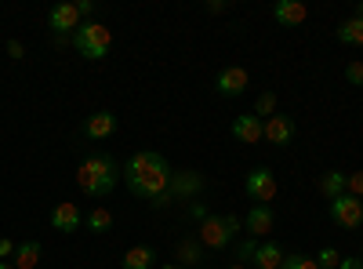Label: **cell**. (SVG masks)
Instances as JSON below:
<instances>
[{
	"instance_id": "8992f818",
	"label": "cell",
	"mask_w": 363,
	"mask_h": 269,
	"mask_svg": "<svg viewBox=\"0 0 363 269\" xmlns=\"http://www.w3.org/2000/svg\"><path fill=\"white\" fill-rule=\"evenodd\" d=\"M196 241L203 244V248H225L229 241H233V233H229V226H225V219H218V215H207L203 222H200V233H196Z\"/></svg>"
},
{
	"instance_id": "484cf974",
	"label": "cell",
	"mask_w": 363,
	"mask_h": 269,
	"mask_svg": "<svg viewBox=\"0 0 363 269\" xmlns=\"http://www.w3.org/2000/svg\"><path fill=\"white\" fill-rule=\"evenodd\" d=\"M345 80L356 84V87H363V62H349L345 66Z\"/></svg>"
},
{
	"instance_id": "9c48e42d",
	"label": "cell",
	"mask_w": 363,
	"mask_h": 269,
	"mask_svg": "<svg viewBox=\"0 0 363 269\" xmlns=\"http://www.w3.org/2000/svg\"><path fill=\"white\" fill-rule=\"evenodd\" d=\"M203 190V175L200 171H171V182H167V193L171 200H186V197H196Z\"/></svg>"
},
{
	"instance_id": "f1b7e54d",
	"label": "cell",
	"mask_w": 363,
	"mask_h": 269,
	"mask_svg": "<svg viewBox=\"0 0 363 269\" xmlns=\"http://www.w3.org/2000/svg\"><path fill=\"white\" fill-rule=\"evenodd\" d=\"M8 55H11V58H22V55H26V48H22L18 40H8Z\"/></svg>"
},
{
	"instance_id": "cb8c5ba5",
	"label": "cell",
	"mask_w": 363,
	"mask_h": 269,
	"mask_svg": "<svg viewBox=\"0 0 363 269\" xmlns=\"http://www.w3.org/2000/svg\"><path fill=\"white\" fill-rule=\"evenodd\" d=\"M280 269H320V265H316L313 255H287Z\"/></svg>"
},
{
	"instance_id": "8fae6325",
	"label": "cell",
	"mask_w": 363,
	"mask_h": 269,
	"mask_svg": "<svg viewBox=\"0 0 363 269\" xmlns=\"http://www.w3.org/2000/svg\"><path fill=\"white\" fill-rule=\"evenodd\" d=\"M262 131H265V121L255 116V113H244V116H236V121H233V138H240L244 146L262 142Z\"/></svg>"
},
{
	"instance_id": "2e32d148",
	"label": "cell",
	"mask_w": 363,
	"mask_h": 269,
	"mask_svg": "<svg viewBox=\"0 0 363 269\" xmlns=\"http://www.w3.org/2000/svg\"><path fill=\"white\" fill-rule=\"evenodd\" d=\"M113 131H116V116L109 109H99L95 116H87V124H84L87 138H109Z\"/></svg>"
},
{
	"instance_id": "d6a6232c",
	"label": "cell",
	"mask_w": 363,
	"mask_h": 269,
	"mask_svg": "<svg viewBox=\"0 0 363 269\" xmlns=\"http://www.w3.org/2000/svg\"><path fill=\"white\" fill-rule=\"evenodd\" d=\"M189 212H193V219H200V222H203V219L211 215V212H207V207H203V204H193V207H189Z\"/></svg>"
},
{
	"instance_id": "4fadbf2b",
	"label": "cell",
	"mask_w": 363,
	"mask_h": 269,
	"mask_svg": "<svg viewBox=\"0 0 363 269\" xmlns=\"http://www.w3.org/2000/svg\"><path fill=\"white\" fill-rule=\"evenodd\" d=\"M272 18L280 26H301L309 18V8L301 4V0H277V8H272Z\"/></svg>"
},
{
	"instance_id": "ffe728a7",
	"label": "cell",
	"mask_w": 363,
	"mask_h": 269,
	"mask_svg": "<svg viewBox=\"0 0 363 269\" xmlns=\"http://www.w3.org/2000/svg\"><path fill=\"white\" fill-rule=\"evenodd\" d=\"M40 262V244L37 241H26L15 248V269H37Z\"/></svg>"
},
{
	"instance_id": "83f0119b",
	"label": "cell",
	"mask_w": 363,
	"mask_h": 269,
	"mask_svg": "<svg viewBox=\"0 0 363 269\" xmlns=\"http://www.w3.org/2000/svg\"><path fill=\"white\" fill-rule=\"evenodd\" d=\"M255 248H258V241H244V244H240V255H236V262H251L255 258Z\"/></svg>"
},
{
	"instance_id": "3957f363",
	"label": "cell",
	"mask_w": 363,
	"mask_h": 269,
	"mask_svg": "<svg viewBox=\"0 0 363 269\" xmlns=\"http://www.w3.org/2000/svg\"><path fill=\"white\" fill-rule=\"evenodd\" d=\"M73 48H77L84 58H91V62H99V58L109 55L113 37H109V29H106L102 22H84L77 33H73Z\"/></svg>"
},
{
	"instance_id": "836d02e7",
	"label": "cell",
	"mask_w": 363,
	"mask_h": 269,
	"mask_svg": "<svg viewBox=\"0 0 363 269\" xmlns=\"http://www.w3.org/2000/svg\"><path fill=\"white\" fill-rule=\"evenodd\" d=\"M225 8H229V4H222V0H211V4H207V11H211V15H222Z\"/></svg>"
},
{
	"instance_id": "4316f807",
	"label": "cell",
	"mask_w": 363,
	"mask_h": 269,
	"mask_svg": "<svg viewBox=\"0 0 363 269\" xmlns=\"http://www.w3.org/2000/svg\"><path fill=\"white\" fill-rule=\"evenodd\" d=\"M345 193H352V197H359V200H363V171L349 175V186H345Z\"/></svg>"
},
{
	"instance_id": "5bb4252c",
	"label": "cell",
	"mask_w": 363,
	"mask_h": 269,
	"mask_svg": "<svg viewBox=\"0 0 363 269\" xmlns=\"http://www.w3.org/2000/svg\"><path fill=\"white\" fill-rule=\"evenodd\" d=\"M284 258H287V251L277 244V241H258V248H255V265L258 269H280L284 265Z\"/></svg>"
},
{
	"instance_id": "44dd1931",
	"label": "cell",
	"mask_w": 363,
	"mask_h": 269,
	"mask_svg": "<svg viewBox=\"0 0 363 269\" xmlns=\"http://www.w3.org/2000/svg\"><path fill=\"white\" fill-rule=\"evenodd\" d=\"M338 40L342 44H363V15H352V18H345L342 26H338Z\"/></svg>"
},
{
	"instance_id": "4dcf8cb0",
	"label": "cell",
	"mask_w": 363,
	"mask_h": 269,
	"mask_svg": "<svg viewBox=\"0 0 363 269\" xmlns=\"http://www.w3.org/2000/svg\"><path fill=\"white\" fill-rule=\"evenodd\" d=\"M338 269H363V258H342Z\"/></svg>"
},
{
	"instance_id": "1f68e13d",
	"label": "cell",
	"mask_w": 363,
	"mask_h": 269,
	"mask_svg": "<svg viewBox=\"0 0 363 269\" xmlns=\"http://www.w3.org/2000/svg\"><path fill=\"white\" fill-rule=\"evenodd\" d=\"M77 11H80V18H84V15H95V4H91V0H80Z\"/></svg>"
},
{
	"instance_id": "6da1fadb",
	"label": "cell",
	"mask_w": 363,
	"mask_h": 269,
	"mask_svg": "<svg viewBox=\"0 0 363 269\" xmlns=\"http://www.w3.org/2000/svg\"><path fill=\"white\" fill-rule=\"evenodd\" d=\"M124 182L135 197L142 200H157L160 193H167V182H171V168L160 153H153V149H138V153L124 164Z\"/></svg>"
},
{
	"instance_id": "ba28073f",
	"label": "cell",
	"mask_w": 363,
	"mask_h": 269,
	"mask_svg": "<svg viewBox=\"0 0 363 269\" xmlns=\"http://www.w3.org/2000/svg\"><path fill=\"white\" fill-rule=\"evenodd\" d=\"M294 135H298V128H294L291 116H284V113H272L269 121H265V131H262V138L269 146H291Z\"/></svg>"
},
{
	"instance_id": "d6986e66",
	"label": "cell",
	"mask_w": 363,
	"mask_h": 269,
	"mask_svg": "<svg viewBox=\"0 0 363 269\" xmlns=\"http://www.w3.org/2000/svg\"><path fill=\"white\" fill-rule=\"evenodd\" d=\"M345 186H349V175H342V171H327V175L320 178V193H323L327 200L342 197V193H345Z\"/></svg>"
},
{
	"instance_id": "52a82bcc",
	"label": "cell",
	"mask_w": 363,
	"mask_h": 269,
	"mask_svg": "<svg viewBox=\"0 0 363 269\" xmlns=\"http://www.w3.org/2000/svg\"><path fill=\"white\" fill-rule=\"evenodd\" d=\"M247 84H251V77H247L244 66H225V70L218 73V80H215V87H218V95H222V99L244 95V92H247Z\"/></svg>"
},
{
	"instance_id": "74e56055",
	"label": "cell",
	"mask_w": 363,
	"mask_h": 269,
	"mask_svg": "<svg viewBox=\"0 0 363 269\" xmlns=\"http://www.w3.org/2000/svg\"><path fill=\"white\" fill-rule=\"evenodd\" d=\"M164 269H186V265H164Z\"/></svg>"
},
{
	"instance_id": "603a6c76",
	"label": "cell",
	"mask_w": 363,
	"mask_h": 269,
	"mask_svg": "<svg viewBox=\"0 0 363 269\" xmlns=\"http://www.w3.org/2000/svg\"><path fill=\"white\" fill-rule=\"evenodd\" d=\"M272 113H277V95H272V92L258 95V102H255V116H262V121H269Z\"/></svg>"
},
{
	"instance_id": "30bf717a",
	"label": "cell",
	"mask_w": 363,
	"mask_h": 269,
	"mask_svg": "<svg viewBox=\"0 0 363 269\" xmlns=\"http://www.w3.org/2000/svg\"><path fill=\"white\" fill-rule=\"evenodd\" d=\"M48 22H51V29L58 37H66V33H77L80 29V11H77V4H55Z\"/></svg>"
},
{
	"instance_id": "277c9868",
	"label": "cell",
	"mask_w": 363,
	"mask_h": 269,
	"mask_svg": "<svg viewBox=\"0 0 363 269\" xmlns=\"http://www.w3.org/2000/svg\"><path fill=\"white\" fill-rule=\"evenodd\" d=\"M330 219H335L342 229H359L363 222V200L352 197V193H342L330 200Z\"/></svg>"
},
{
	"instance_id": "f546056e",
	"label": "cell",
	"mask_w": 363,
	"mask_h": 269,
	"mask_svg": "<svg viewBox=\"0 0 363 269\" xmlns=\"http://www.w3.org/2000/svg\"><path fill=\"white\" fill-rule=\"evenodd\" d=\"M0 258H15V244L11 241H0Z\"/></svg>"
},
{
	"instance_id": "e575fe53",
	"label": "cell",
	"mask_w": 363,
	"mask_h": 269,
	"mask_svg": "<svg viewBox=\"0 0 363 269\" xmlns=\"http://www.w3.org/2000/svg\"><path fill=\"white\" fill-rule=\"evenodd\" d=\"M225 226H229V233H240V219H233V215H225Z\"/></svg>"
},
{
	"instance_id": "7402d4cb",
	"label": "cell",
	"mask_w": 363,
	"mask_h": 269,
	"mask_svg": "<svg viewBox=\"0 0 363 269\" xmlns=\"http://www.w3.org/2000/svg\"><path fill=\"white\" fill-rule=\"evenodd\" d=\"M84 222H87L91 233H109V229H113V215L106 212V207H95V212H91Z\"/></svg>"
},
{
	"instance_id": "7a4b0ae2",
	"label": "cell",
	"mask_w": 363,
	"mask_h": 269,
	"mask_svg": "<svg viewBox=\"0 0 363 269\" xmlns=\"http://www.w3.org/2000/svg\"><path fill=\"white\" fill-rule=\"evenodd\" d=\"M77 182L87 197H109L120 182V164L106 153H95L77 168Z\"/></svg>"
},
{
	"instance_id": "8d00e7d4",
	"label": "cell",
	"mask_w": 363,
	"mask_h": 269,
	"mask_svg": "<svg viewBox=\"0 0 363 269\" xmlns=\"http://www.w3.org/2000/svg\"><path fill=\"white\" fill-rule=\"evenodd\" d=\"M0 269H15V262H0Z\"/></svg>"
},
{
	"instance_id": "e0dca14e",
	"label": "cell",
	"mask_w": 363,
	"mask_h": 269,
	"mask_svg": "<svg viewBox=\"0 0 363 269\" xmlns=\"http://www.w3.org/2000/svg\"><path fill=\"white\" fill-rule=\"evenodd\" d=\"M174 255H178V262L182 265H200L203 262V244L196 241V236H182V241H178V248H174Z\"/></svg>"
},
{
	"instance_id": "9a60e30c",
	"label": "cell",
	"mask_w": 363,
	"mask_h": 269,
	"mask_svg": "<svg viewBox=\"0 0 363 269\" xmlns=\"http://www.w3.org/2000/svg\"><path fill=\"white\" fill-rule=\"evenodd\" d=\"M272 207L269 204H255L251 207V215H247V233H251V241H262L265 233H272Z\"/></svg>"
},
{
	"instance_id": "5b68a950",
	"label": "cell",
	"mask_w": 363,
	"mask_h": 269,
	"mask_svg": "<svg viewBox=\"0 0 363 269\" xmlns=\"http://www.w3.org/2000/svg\"><path fill=\"white\" fill-rule=\"evenodd\" d=\"M247 197L255 204H272V197H277V175H272L269 168H255L247 175V182H244Z\"/></svg>"
},
{
	"instance_id": "d4e9b609",
	"label": "cell",
	"mask_w": 363,
	"mask_h": 269,
	"mask_svg": "<svg viewBox=\"0 0 363 269\" xmlns=\"http://www.w3.org/2000/svg\"><path fill=\"white\" fill-rule=\"evenodd\" d=\"M313 258H316V265H320V269H338V262H342V255H338L335 248H323V251H320V255H313Z\"/></svg>"
},
{
	"instance_id": "ac0fdd59",
	"label": "cell",
	"mask_w": 363,
	"mask_h": 269,
	"mask_svg": "<svg viewBox=\"0 0 363 269\" xmlns=\"http://www.w3.org/2000/svg\"><path fill=\"white\" fill-rule=\"evenodd\" d=\"M153 262H157V251L149 248V244H138V248H131V251H124V269H153Z\"/></svg>"
},
{
	"instance_id": "d590c367",
	"label": "cell",
	"mask_w": 363,
	"mask_h": 269,
	"mask_svg": "<svg viewBox=\"0 0 363 269\" xmlns=\"http://www.w3.org/2000/svg\"><path fill=\"white\" fill-rule=\"evenodd\" d=\"M225 269H247L244 262H233V265H225Z\"/></svg>"
},
{
	"instance_id": "7c38bea8",
	"label": "cell",
	"mask_w": 363,
	"mask_h": 269,
	"mask_svg": "<svg viewBox=\"0 0 363 269\" xmlns=\"http://www.w3.org/2000/svg\"><path fill=\"white\" fill-rule=\"evenodd\" d=\"M80 222H84V215H80V207L77 204H55V212H51V226L58 229V233H77L80 229Z\"/></svg>"
}]
</instances>
